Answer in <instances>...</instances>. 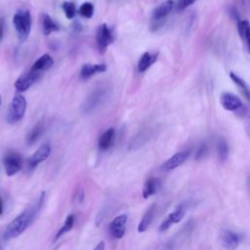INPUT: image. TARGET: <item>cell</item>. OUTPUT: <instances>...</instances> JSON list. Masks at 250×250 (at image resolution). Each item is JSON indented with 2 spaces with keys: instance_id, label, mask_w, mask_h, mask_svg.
Segmentation results:
<instances>
[{
  "instance_id": "13",
  "label": "cell",
  "mask_w": 250,
  "mask_h": 250,
  "mask_svg": "<svg viewBox=\"0 0 250 250\" xmlns=\"http://www.w3.org/2000/svg\"><path fill=\"white\" fill-rule=\"evenodd\" d=\"M220 239L224 247L228 249H234L239 245L241 236L230 229H224L220 234Z\"/></svg>"
},
{
  "instance_id": "28",
  "label": "cell",
  "mask_w": 250,
  "mask_h": 250,
  "mask_svg": "<svg viewBox=\"0 0 250 250\" xmlns=\"http://www.w3.org/2000/svg\"><path fill=\"white\" fill-rule=\"evenodd\" d=\"M63 12H64V15L67 19L71 20L74 18L75 16V13H76V9H75V5L73 2H70V1H65L62 3V6Z\"/></svg>"
},
{
  "instance_id": "9",
  "label": "cell",
  "mask_w": 250,
  "mask_h": 250,
  "mask_svg": "<svg viewBox=\"0 0 250 250\" xmlns=\"http://www.w3.org/2000/svg\"><path fill=\"white\" fill-rule=\"evenodd\" d=\"M51 153V146L48 143L43 144L27 160V167L29 170H33L37 167V165L46 160Z\"/></svg>"
},
{
  "instance_id": "19",
  "label": "cell",
  "mask_w": 250,
  "mask_h": 250,
  "mask_svg": "<svg viewBox=\"0 0 250 250\" xmlns=\"http://www.w3.org/2000/svg\"><path fill=\"white\" fill-rule=\"evenodd\" d=\"M44 127H45V125H44L43 120L38 121L26 135V139H25L26 145H28V146L33 145L43 135Z\"/></svg>"
},
{
  "instance_id": "34",
  "label": "cell",
  "mask_w": 250,
  "mask_h": 250,
  "mask_svg": "<svg viewBox=\"0 0 250 250\" xmlns=\"http://www.w3.org/2000/svg\"><path fill=\"white\" fill-rule=\"evenodd\" d=\"M2 205H3V203H2V200L0 199V214H2V212H3V207H2Z\"/></svg>"
},
{
  "instance_id": "20",
  "label": "cell",
  "mask_w": 250,
  "mask_h": 250,
  "mask_svg": "<svg viewBox=\"0 0 250 250\" xmlns=\"http://www.w3.org/2000/svg\"><path fill=\"white\" fill-rule=\"evenodd\" d=\"M155 204H152L145 213V215L143 216L139 226H138V231L139 232H144L146 231L148 227L150 226L153 218H154V214H155Z\"/></svg>"
},
{
  "instance_id": "35",
  "label": "cell",
  "mask_w": 250,
  "mask_h": 250,
  "mask_svg": "<svg viewBox=\"0 0 250 250\" xmlns=\"http://www.w3.org/2000/svg\"><path fill=\"white\" fill-rule=\"evenodd\" d=\"M248 182H249V184H250V179H249V181H248ZM249 190H250V185H249Z\"/></svg>"
},
{
  "instance_id": "26",
  "label": "cell",
  "mask_w": 250,
  "mask_h": 250,
  "mask_svg": "<svg viewBox=\"0 0 250 250\" xmlns=\"http://www.w3.org/2000/svg\"><path fill=\"white\" fill-rule=\"evenodd\" d=\"M217 154L219 161L224 163L228 159L229 156V146L227 142L223 139H220L217 143Z\"/></svg>"
},
{
  "instance_id": "23",
  "label": "cell",
  "mask_w": 250,
  "mask_h": 250,
  "mask_svg": "<svg viewBox=\"0 0 250 250\" xmlns=\"http://www.w3.org/2000/svg\"><path fill=\"white\" fill-rule=\"evenodd\" d=\"M159 188V181L156 178H149L146 181L143 188V197L147 198L154 194Z\"/></svg>"
},
{
  "instance_id": "21",
  "label": "cell",
  "mask_w": 250,
  "mask_h": 250,
  "mask_svg": "<svg viewBox=\"0 0 250 250\" xmlns=\"http://www.w3.org/2000/svg\"><path fill=\"white\" fill-rule=\"evenodd\" d=\"M114 135L115 131L113 128H109L105 132H104L99 140V148L101 150H107L113 143Z\"/></svg>"
},
{
  "instance_id": "17",
  "label": "cell",
  "mask_w": 250,
  "mask_h": 250,
  "mask_svg": "<svg viewBox=\"0 0 250 250\" xmlns=\"http://www.w3.org/2000/svg\"><path fill=\"white\" fill-rule=\"evenodd\" d=\"M157 53H150L146 52L142 55L138 62V71L139 72H145L147 68H149L157 60Z\"/></svg>"
},
{
  "instance_id": "27",
  "label": "cell",
  "mask_w": 250,
  "mask_h": 250,
  "mask_svg": "<svg viewBox=\"0 0 250 250\" xmlns=\"http://www.w3.org/2000/svg\"><path fill=\"white\" fill-rule=\"evenodd\" d=\"M79 14L85 19H91L94 15V5L91 2H84L79 7Z\"/></svg>"
},
{
  "instance_id": "2",
  "label": "cell",
  "mask_w": 250,
  "mask_h": 250,
  "mask_svg": "<svg viewBox=\"0 0 250 250\" xmlns=\"http://www.w3.org/2000/svg\"><path fill=\"white\" fill-rule=\"evenodd\" d=\"M13 22L20 42H24L31 30L32 19L28 10H19L14 15Z\"/></svg>"
},
{
  "instance_id": "18",
  "label": "cell",
  "mask_w": 250,
  "mask_h": 250,
  "mask_svg": "<svg viewBox=\"0 0 250 250\" xmlns=\"http://www.w3.org/2000/svg\"><path fill=\"white\" fill-rule=\"evenodd\" d=\"M238 33L245 43L247 51L250 53V22L246 20H240L237 21Z\"/></svg>"
},
{
  "instance_id": "4",
  "label": "cell",
  "mask_w": 250,
  "mask_h": 250,
  "mask_svg": "<svg viewBox=\"0 0 250 250\" xmlns=\"http://www.w3.org/2000/svg\"><path fill=\"white\" fill-rule=\"evenodd\" d=\"M26 109V100L21 94H16L11 102L8 114H7V121L10 124H14L20 121Z\"/></svg>"
},
{
  "instance_id": "11",
  "label": "cell",
  "mask_w": 250,
  "mask_h": 250,
  "mask_svg": "<svg viewBox=\"0 0 250 250\" xmlns=\"http://www.w3.org/2000/svg\"><path fill=\"white\" fill-rule=\"evenodd\" d=\"M220 103L222 106L229 111H235L242 107V102L240 98L229 92L222 93L220 97Z\"/></svg>"
},
{
  "instance_id": "25",
  "label": "cell",
  "mask_w": 250,
  "mask_h": 250,
  "mask_svg": "<svg viewBox=\"0 0 250 250\" xmlns=\"http://www.w3.org/2000/svg\"><path fill=\"white\" fill-rule=\"evenodd\" d=\"M74 220H75V217L74 215L70 214L66 217L63 225L61 227V229H59V231L56 233L55 235V240H58L61 236H62L63 234H65L66 232H68L72 228H73V225H74Z\"/></svg>"
},
{
  "instance_id": "33",
  "label": "cell",
  "mask_w": 250,
  "mask_h": 250,
  "mask_svg": "<svg viewBox=\"0 0 250 250\" xmlns=\"http://www.w3.org/2000/svg\"><path fill=\"white\" fill-rule=\"evenodd\" d=\"M104 248V241H100L99 244L95 247V250H103Z\"/></svg>"
},
{
  "instance_id": "8",
  "label": "cell",
  "mask_w": 250,
  "mask_h": 250,
  "mask_svg": "<svg viewBox=\"0 0 250 250\" xmlns=\"http://www.w3.org/2000/svg\"><path fill=\"white\" fill-rule=\"evenodd\" d=\"M173 6H174V2L173 0H166L164 2H162L161 4H159L153 11H152V15H151V19L152 21L155 22L153 24V29L154 30L155 28H157L159 26V21H163V19H165L169 14L170 12L172 11L173 9Z\"/></svg>"
},
{
  "instance_id": "6",
  "label": "cell",
  "mask_w": 250,
  "mask_h": 250,
  "mask_svg": "<svg viewBox=\"0 0 250 250\" xmlns=\"http://www.w3.org/2000/svg\"><path fill=\"white\" fill-rule=\"evenodd\" d=\"M96 40L98 50L101 54H104L106 51L107 47L113 42V35L111 29L108 27L106 23H103L99 26Z\"/></svg>"
},
{
  "instance_id": "14",
  "label": "cell",
  "mask_w": 250,
  "mask_h": 250,
  "mask_svg": "<svg viewBox=\"0 0 250 250\" xmlns=\"http://www.w3.org/2000/svg\"><path fill=\"white\" fill-rule=\"evenodd\" d=\"M189 155V151L188 150H183L180 152L175 153L174 155H172L163 165V168L165 170H173L177 167H179L181 164H183Z\"/></svg>"
},
{
  "instance_id": "16",
  "label": "cell",
  "mask_w": 250,
  "mask_h": 250,
  "mask_svg": "<svg viewBox=\"0 0 250 250\" xmlns=\"http://www.w3.org/2000/svg\"><path fill=\"white\" fill-rule=\"evenodd\" d=\"M53 64H54L53 58L49 54H44L33 62L31 69L43 73V71H46L47 69L52 67Z\"/></svg>"
},
{
  "instance_id": "22",
  "label": "cell",
  "mask_w": 250,
  "mask_h": 250,
  "mask_svg": "<svg viewBox=\"0 0 250 250\" xmlns=\"http://www.w3.org/2000/svg\"><path fill=\"white\" fill-rule=\"evenodd\" d=\"M60 26L54 20L47 14L42 15V30L45 35H49L52 32L59 31Z\"/></svg>"
},
{
  "instance_id": "10",
  "label": "cell",
  "mask_w": 250,
  "mask_h": 250,
  "mask_svg": "<svg viewBox=\"0 0 250 250\" xmlns=\"http://www.w3.org/2000/svg\"><path fill=\"white\" fill-rule=\"evenodd\" d=\"M126 223H127V216L125 214L115 217L108 226L110 234L117 239L123 237L126 230Z\"/></svg>"
},
{
  "instance_id": "1",
  "label": "cell",
  "mask_w": 250,
  "mask_h": 250,
  "mask_svg": "<svg viewBox=\"0 0 250 250\" xmlns=\"http://www.w3.org/2000/svg\"><path fill=\"white\" fill-rule=\"evenodd\" d=\"M44 199L45 191H42L36 197V199H34V201L28 205V207H26L7 226L3 233V238L5 240H9L21 234L39 215L44 203Z\"/></svg>"
},
{
  "instance_id": "12",
  "label": "cell",
  "mask_w": 250,
  "mask_h": 250,
  "mask_svg": "<svg viewBox=\"0 0 250 250\" xmlns=\"http://www.w3.org/2000/svg\"><path fill=\"white\" fill-rule=\"evenodd\" d=\"M186 214V207L184 204H181L177 207V209L169 214V216L162 222V224L159 227V231H165L167 230L172 225L179 223Z\"/></svg>"
},
{
  "instance_id": "30",
  "label": "cell",
  "mask_w": 250,
  "mask_h": 250,
  "mask_svg": "<svg viewBox=\"0 0 250 250\" xmlns=\"http://www.w3.org/2000/svg\"><path fill=\"white\" fill-rule=\"evenodd\" d=\"M197 0H179L178 3H177V10L178 11H183V10L187 9L188 7L191 6Z\"/></svg>"
},
{
  "instance_id": "31",
  "label": "cell",
  "mask_w": 250,
  "mask_h": 250,
  "mask_svg": "<svg viewBox=\"0 0 250 250\" xmlns=\"http://www.w3.org/2000/svg\"><path fill=\"white\" fill-rule=\"evenodd\" d=\"M4 26H5L4 19L0 18V43L3 40V37H4Z\"/></svg>"
},
{
  "instance_id": "24",
  "label": "cell",
  "mask_w": 250,
  "mask_h": 250,
  "mask_svg": "<svg viewBox=\"0 0 250 250\" xmlns=\"http://www.w3.org/2000/svg\"><path fill=\"white\" fill-rule=\"evenodd\" d=\"M229 77L232 80V82L236 84V86L242 92L244 97L250 102V88L247 85V83L241 77H239L237 74H235L234 72H230L229 73Z\"/></svg>"
},
{
  "instance_id": "15",
  "label": "cell",
  "mask_w": 250,
  "mask_h": 250,
  "mask_svg": "<svg viewBox=\"0 0 250 250\" xmlns=\"http://www.w3.org/2000/svg\"><path fill=\"white\" fill-rule=\"evenodd\" d=\"M105 70H106V65L104 63H98V64L86 63L82 66L80 70V76L83 79H88L94 74L104 72Z\"/></svg>"
},
{
  "instance_id": "3",
  "label": "cell",
  "mask_w": 250,
  "mask_h": 250,
  "mask_svg": "<svg viewBox=\"0 0 250 250\" xmlns=\"http://www.w3.org/2000/svg\"><path fill=\"white\" fill-rule=\"evenodd\" d=\"M109 92L106 87L96 88L91 94L88 95L86 100L82 104V112L85 114L92 113L97 110L106 100Z\"/></svg>"
},
{
  "instance_id": "7",
  "label": "cell",
  "mask_w": 250,
  "mask_h": 250,
  "mask_svg": "<svg viewBox=\"0 0 250 250\" xmlns=\"http://www.w3.org/2000/svg\"><path fill=\"white\" fill-rule=\"evenodd\" d=\"M42 75L41 72L35 71L30 68V70L21 76H20L16 82H15V87L19 92H24L27 89H29L32 84Z\"/></svg>"
},
{
  "instance_id": "32",
  "label": "cell",
  "mask_w": 250,
  "mask_h": 250,
  "mask_svg": "<svg viewBox=\"0 0 250 250\" xmlns=\"http://www.w3.org/2000/svg\"><path fill=\"white\" fill-rule=\"evenodd\" d=\"M245 129H246L247 134L250 136V116L247 118V120L245 122Z\"/></svg>"
},
{
  "instance_id": "5",
  "label": "cell",
  "mask_w": 250,
  "mask_h": 250,
  "mask_svg": "<svg viewBox=\"0 0 250 250\" xmlns=\"http://www.w3.org/2000/svg\"><path fill=\"white\" fill-rule=\"evenodd\" d=\"M22 164L21 156L15 151H9L4 155L3 165L7 176H14L17 174L22 168Z\"/></svg>"
},
{
  "instance_id": "36",
  "label": "cell",
  "mask_w": 250,
  "mask_h": 250,
  "mask_svg": "<svg viewBox=\"0 0 250 250\" xmlns=\"http://www.w3.org/2000/svg\"><path fill=\"white\" fill-rule=\"evenodd\" d=\"M0 104H1V96H0Z\"/></svg>"
},
{
  "instance_id": "29",
  "label": "cell",
  "mask_w": 250,
  "mask_h": 250,
  "mask_svg": "<svg viewBox=\"0 0 250 250\" xmlns=\"http://www.w3.org/2000/svg\"><path fill=\"white\" fill-rule=\"evenodd\" d=\"M207 151H208V146L206 144H202L198 146V148L196 149V152H195V159L196 160H200L202 159L206 154H207Z\"/></svg>"
}]
</instances>
